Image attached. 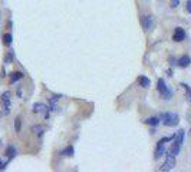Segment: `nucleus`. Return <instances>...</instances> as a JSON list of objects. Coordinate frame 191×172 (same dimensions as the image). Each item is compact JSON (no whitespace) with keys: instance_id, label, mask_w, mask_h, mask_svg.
Masks as SVG:
<instances>
[{"instance_id":"obj_1","label":"nucleus","mask_w":191,"mask_h":172,"mask_svg":"<svg viewBox=\"0 0 191 172\" xmlns=\"http://www.w3.org/2000/svg\"><path fill=\"white\" fill-rule=\"evenodd\" d=\"M183 142H184V130L181 129V130H180V133H178V135H175V141H174V143H172V146H171V149H170L168 155L177 156V155L180 154V151H181Z\"/></svg>"},{"instance_id":"obj_2","label":"nucleus","mask_w":191,"mask_h":172,"mask_svg":"<svg viewBox=\"0 0 191 172\" xmlns=\"http://www.w3.org/2000/svg\"><path fill=\"white\" fill-rule=\"evenodd\" d=\"M162 118V124L165 126H177L178 122H180V118L177 113H172V112H168V113H162L161 115Z\"/></svg>"},{"instance_id":"obj_3","label":"nucleus","mask_w":191,"mask_h":172,"mask_svg":"<svg viewBox=\"0 0 191 172\" xmlns=\"http://www.w3.org/2000/svg\"><path fill=\"white\" fill-rule=\"evenodd\" d=\"M157 89H158V92L161 93V96L164 98V99H170V96L172 95V92L171 90H168V86L165 85V82H164V79H158V83H157Z\"/></svg>"},{"instance_id":"obj_4","label":"nucleus","mask_w":191,"mask_h":172,"mask_svg":"<svg viewBox=\"0 0 191 172\" xmlns=\"http://www.w3.org/2000/svg\"><path fill=\"white\" fill-rule=\"evenodd\" d=\"M1 106H3V113L9 115L10 113V93L4 92L1 95Z\"/></svg>"},{"instance_id":"obj_5","label":"nucleus","mask_w":191,"mask_h":172,"mask_svg":"<svg viewBox=\"0 0 191 172\" xmlns=\"http://www.w3.org/2000/svg\"><path fill=\"white\" fill-rule=\"evenodd\" d=\"M174 167H175V156H172V155H168V158L165 159V162H164V165L159 168V171H162V172L171 171Z\"/></svg>"},{"instance_id":"obj_6","label":"nucleus","mask_w":191,"mask_h":172,"mask_svg":"<svg viewBox=\"0 0 191 172\" xmlns=\"http://www.w3.org/2000/svg\"><path fill=\"white\" fill-rule=\"evenodd\" d=\"M186 39V30L183 27H175L174 35H172V40L174 42H183Z\"/></svg>"},{"instance_id":"obj_7","label":"nucleus","mask_w":191,"mask_h":172,"mask_svg":"<svg viewBox=\"0 0 191 172\" xmlns=\"http://www.w3.org/2000/svg\"><path fill=\"white\" fill-rule=\"evenodd\" d=\"M164 154H165V143L159 141L157 143V148H155V159H159Z\"/></svg>"},{"instance_id":"obj_8","label":"nucleus","mask_w":191,"mask_h":172,"mask_svg":"<svg viewBox=\"0 0 191 172\" xmlns=\"http://www.w3.org/2000/svg\"><path fill=\"white\" fill-rule=\"evenodd\" d=\"M142 26H144V29L145 30H151L153 29V26H154V19H153V16H144L142 17Z\"/></svg>"},{"instance_id":"obj_9","label":"nucleus","mask_w":191,"mask_h":172,"mask_svg":"<svg viewBox=\"0 0 191 172\" xmlns=\"http://www.w3.org/2000/svg\"><path fill=\"white\" fill-rule=\"evenodd\" d=\"M33 111L36 113H45V116L47 118V108L43 105V103H35L33 105Z\"/></svg>"},{"instance_id":"obj_10","label":"nucleus","mask_w":191,"mask_h":172,"mask_svg":"<svg viewBox=\"0 0 191 172\" xmlns=\"http://www.w3.org/2000/svg\"><path fill=\"white\" fill-rule=\"evenodd\" d=\"M190 63H191V59H190L188 55H184V56H181V57L178 59V66H180V68H187Z\"/></svg>"},{"instance_id":"obj_11","label":"nucleus","mask_w":191,"mask_h":172,"mask_svg":"<svg viewBox=\"0 0 191 172\" xmlns=\"http://www.w3.org/2000/svg\"><path fill=\"white\" fill-rule=\"evenodd\" d=\"M138 83L142 86V87H150L151 86V81L148 78H145V76H139L138 78Z\"/></svg>"},{"instance_id":"obj_12","label":"nucleus","mask_w":191,"mask_h":172,"mask_svg":"<svg viewBox=\"0 0 191 172\" xmlns=\"http://www.w3.org/2000/svg\"><path fill=\"white\" fill-rule=\"evenodd\" d=\"M6 155L9 156V159H12V158H14L16 155H17V151H16V148L14 146H7V149H6Z\"/></svg>"},{"instance_id":"obj_13","label":"nucleus","mask_w":191,"mask_h":172,"mask_svg":"<svg viewBox=\"0 0 191 172\" xmlns=\"http://www.w3.org/2000/svg\"><path fill=\"white\" fill-rule=\"evenodd\" d=\"M159 121H161V119H159L158 116H153V118H148V119H145L144 122H145L147 125H151V126H157V125L159 124Z\"/></svg>"},{"instance_id":"obj_14","label":"nucleus","mask_w":191,"mask_h":172,"mask_svg":"<svg viewBox=\"0 0 191 172\" xmlns=\"http://www.w3.org/2000/svg\"><path fill=\"white\" fill-rule=\"evenodd\" d=\"M22 78H23V73H22V72H13V73L10 75V82L14 83L16 81H19V79H22Z\"/></svg>"},{"instance_id":"obj_15","label":"nucleus","mask_w":191,"mask_h":172,"mask_svg":"<svg viewBox=\"0 0 191 172\" xmlns=\"http://www.w3.org/2000/svg\"><path fill=\"white\" fill-rule=\"evenodd\" d=\"M62 155L63 156H74V148L72 146H68L66 149L62 151Z\"/></svg>"},{"instance_id":"obj_16","label":"nucleus","mask_w":191,"mask_h":172,"mask_svg":"<svg viewBox=\"0 0 191 172\" xmlns=\"http://www.w3.org/2000/svg\"><path fill=\"white\" fill-rule=\"evenodd\" d=\"M3 43H4L6 46H10V44H12V35H10V33H7V35L3 36Z\"/></svg>"},{"instance_id":"obj_17","label":"nucleus","mask_w":191,"mask_h":172,"mask_svg":"<svg viewBox=\"0 0 191 172\" xmlns=\"http://www.w3.org/2000/svg\"><path fill=\"white\" fill-rule=\"evenodd\" d=\"M181 86L184 87V90H186V95H187V98L188 99H191V89L188 85H186V83H181Z\"/></svg>"},{"instance_id":"obj_18","label":"nucleus","mask_w":191,"mask_h":172,"mask_svg":"<svg viewBox=\"0 0 191 172\" xmlns=\"http://www.w3.org/2000/svg\"><path fill=\"white\" fill-rule=\"evenodd\" d=\"M14 126H16V132H20V118H16V124H14Z\"/></svg>"},{"instance_id":"obj_19","label":"nucleus","mask_w":191,"mask_h":172,"mask_svg":"<svg viewBox=\"0 0 191 172\" xmlns=\"http://www.w3.org/2000/svg\"><path fill=\"white\" fill-rule=\"evenodd\" d=\"M178 6H180V0H171V7L172 9H175Z\"/></svg>"},{"instance_id":"obj_20","label":"nucleus","mask_w":191,"mask_h":172,"mask_svg":"<svg viewBox=\"0 0 191 172\" xmlns=\"http://www.w3.org/2000/svg\"><path fill=\"white\" fill-rule=\"evenodd\" d=\"M6 165H7V162H4V161H1V159H0V171H1V169H4V168H6Z\"/></svg>"},{"instance_id":"obj_21","label":"nucleus","mask_w":191,"mask_h":172,"mask_svg":"<svg viewBox=\"0 0 191 172\" xmlns=\"http://www.w3.org/2000/svg\"><path fill=\"white\" fill-rule=\"evenodd\" d=\"M10 62H12V53H9L6 56V63H10Z\"/></svg>"},{"instance_id":"obj_22","label":"nucleus","mask_w":191,"mask_h":172,"mask_svg":"<svg viewBox=\"0 0 191 172\" xmlns=\"http://www.w3.org/2000/svg\"><path fill=\"white\" fill-rule=\"evenodd\" d=\"M187 10H188V12L191 13V0H188V1H187Z\"/></svg>"},{"instance_id":"obj_23","label":"nucleus","mask_w":191,"mask_h":172,"mask_svg":"<svg viewBox=\"0 0 191 172\" xmlns=\"http://www.w3.org/2000/svg\"><path fill=\"white\" fill-rule=\"evenodd\" d=\"M190 132H191V129H190Z\"/></svg>"}]
</instances>
